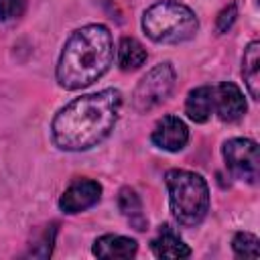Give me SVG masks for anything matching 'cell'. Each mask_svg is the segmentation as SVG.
Masks as SVG:
<instances>
[{
  "instance_id": "6da1fadb",
  "label": "cell",
  "mask_w": 260,
  "mask_h": 260,
  "mask_svg": "<svg viewBox=\"0 0 260 260\" xmlns=\"http://www.w3.org/2000/svg\"><path fill=\"white\" fill-rule=\"evenodd\" d=\"M120 108L122 93L114 87L71 100L51 122V138L55 146L69 152L98 146L114 130Z\"/></svg>"
},
{
  "instance_id": "7a4b0ae2",
  "label": "cell",
  "mask_w": 260,
  "mask_h": 260,
  "mask_svg": "<svg viewBox=\"0 0 260 260\" xmlns=\"http://www.w3.org/2000/svg\"><path fill=\"white\" fill-rule=\"evenodd\" d=\"M114 43L106 24H85L69 35L57 61V81L63 89L75 91L98 81L112 65Z\"/></svg>"
},
{
  "instance_id": "3957f363",
  "label": "cell",
  "mask_w": 260,
  "mask_h": 260,
  "mask_svg": "<svg viewBox=\"0 0 260 260\" xmlns=\"http://www.w3.org/2000/svg\"><path fill=\"white\" fill-rule=\"evenodd\" d=\"M171 213L177 223L185 228L199 225L209 211V187L207 181L187 169H171L165 175Z\"/></svg>"
},
{
  "instance_id": "277c9868",
  "label": "cell",
  "mask_w": 260,
  "mask_h": 260,
  "mask_svg": "<svg viewBox=\"0 0 260 260\" xmlns=\"http://www.w3.org/2000/svg\"><path fill=\"white\" fill-rule=\"evenodd\" d=\"M142 30L154 43L177 45L197 35L199 20L187 4L177 0H158L144 10Z\"/></svg>"
},
{
  "instance_id": "5b68a950",
  "label": "cell",
  "mask_w": 260,
  "mask_h": 260,
  "mask_svg": "<svg viewBox=\"0 0 260 260\" xmlns=\"http://www.w3.org/2000/svg\"><path fill=\"white\" fill-rule=\"evenodd\" d=\"M175 79H177V73L169 61L154 65L136 83V87L132 91V108L138 114H146V112L158 108L173 93Z\"/></svg>"
},
{
  "instance_id": "8992f818",
  "label": "cell",
  "mask_w": 260,
  "mask_h": 260,
  "mask_svg": "<svg viewBox=\"0 0 260 260\" xmlns=\"http://www.w3.org/2000/svg\"><path fill=\"white\" fill-rule=\"evenodd\" d=\"M221 154L234 179L250 185L258 181L260 154H258V144L252 138H230L228 142H223Z\"/></svg>"
},
{
  "instance_id": "52a82bcc",
  "label": "cell",
  "mask_w": 260,
  "mask_h": 260,
  "mask_svg": "<svg viewBox=\"0 0 260 260\" xmlns=\"http://www.w3.org/2000/svg\"><path fill=\"white\" fill-rule=\"evenodd\" d=\"M102 197V185L93 179H75L59 197V209L63 213H79L93 207Z\"/></svg>"
},
{
  "instance_id": "ba28073f",
  "label": "cell",
  "mask_w": 260,
  "mask_h": 260,
  "mask_svg": "<svg viewBox=\"0 0 260 260\" xmlns=\"http://www.w3.org/2000/svg\"><path fill=\"white\" fill-rule=\"evenodd\" d=\"M150 140L154 146H158L167 152H179L189 142V128L179 116L169 114L156 122L152 134H150Z\"/></svg>"
},
{
  "instance_id": "9c48e42d",
  "label": "cell",
  "mask_w": 260,
  "mask_h": 260,
  "mask_svg": "<svg viewBox=\"0 0 260 260\" xmlns=\"http://www.w3.org/2000/svg\"><path fill=\"white\" fill-rule=\"evenodd\" d=\"M213 110L221 122H238L248 110L242 89L232 81H221L213 87Z\"/></svg>"
},
{
  "instance_id": "30bf717a",
  "label": "cell",
  "mask_w": 260,
  "mask_h": 260,
  "mask_svg": "<svg viewBox=\"0 0 260 260\" xmlns=\"http://www.w3.org/2000/svg\"><path fill=\"white\" fill-rule=\"evenodd\" d=\"M93 256L106 258V260H116V258H132L138 252V242L126 236H116V234H104L93 242L91 248Z\"/></svg>"
},
{
  "instance_id": "8fae6325",
  "label": "cell",
  "mask_w": 260,
  "mask_h": 260,
  "mask_svg": "<svg viewBox=\"0 0 260 260\" xmlns=\"http://www.w3.org/2000/svg\"><path fill=\"white\" fill-rule=\"evenodd\" d=\"M213 112V87L201 85L189 91L185 100V114L195 124H205Z\"/></svg>"
},
{
  "instance_id": "7c38bea8",
  "label": "cell",
  "mask_w": 260,
  "mask_h": 260,
  "mask_svg": "<svg viewBox=\"0 0 260 260\" xmlns=\"http://www.w3.org/2000/svg\"><path fill=\"white\" fill-rule=\"evenodd\" d=\"M150 250L156 258H189L191 256V248L169 225H162L160 234L150 242Z\"/></svg>"
},
{
  "instance_id": "4fadbf2b",
  "label": "cell",
  "mask_w": 260,
  "mask_h": 260,
  "mask_svg": "<svg viewBox=\"0 0 260 260\" xmlns=\"http://www.w3.org/2000/svg\"><path fill=\"white\" fill-rule=\"evenodd\" d=\"M242 77L248 87L250 98H260V43L252 41L242 57Z\"/></svg>"
},
{
  "instance_id": "5bb4252c",
  "label": "cell",
  "mask_w": 260,
  "mask_h": 260,
  "mask_svg": "<svg viewBox=\"0 0 260 260\" xmlns=\"http://www.w3.org/2000/svg\"><path fill=\"white\" fill-rule=\"evenodd\" d=\"M118 207L122 211V215L128 219V223L136 230V232H144L148 228V219L142 213V201L138 197V193L132 187H122L118 193Z\"/></svg>"
},
{
  "instance_id": "9a60e30c",
  "label": "cell",
  "mask_w": 260,
  "mask_h": 260,
  "mask_svg": "<svg viewBox=\"0 0 260 260\" xmlns=\"http://www.w3.org/2000/svg\"><path fill=\"white\" fill-rule=\"evenodd\" d=\"M55 236H57V223H55V221L37 228V230L32 232V236H30L26 256L39 258V260H47V258L53 254Z\"/></svg>"
},
{
  "instance_id": "2e32d148",
  "label": "cell",
  "mask_w": 260,
  "mask_h": 260,
  "mask_svg": "<svg viewBox=\"0 0 260 260\" xmlns=\"http://www.w3.org/2000/svg\"><path fill=\"white\" fill-rule=\"evenodd\" d=\"M146 49L134 39V37H122L118 45V67L122 71H134L144 65L146 61Z\"/></svg>"
},
{
  "instance_id": "e0dca14e",
  "label": "cell",
  "mask_w": 260,
  "mask_h": 260,
  "mask_svg": "<svg viewBox=\"0 0 260 260\" xmlns=\"http://www.w3.org/2000/svg\"><path fill=\"white\" fill-rule=\"evenodd\" d=\"M232 250L238 258H258L260 256V240L256 234L238 232L232 238Z\"/></svg>"
},
{
  "instance_id": "ac0fdd59",
  "label": "cell",
  "mask_w": 260,
  "mask_h": 260,
  "mask_svg": "<svg viewBox=\"0 0 260 260\" xmlns=\"http://www.w3.org/2000/svg\"><path fill=\"white\" fill-rule=\"evenodd\" d=\"M26 12V0H0V20L12 22Z\"/></svg>"
},
{
  "instance_id": "d6986e66",
  "label": "cell",
  "mask_w": 260,
  "mask_h": 260,
  "mask_svg": "<svg viewBox=\"0 0 260 260\" xmlns=\"http://www.w3.org/2000/svg\"><path fill=\"white\" fill-rule=\"evenodd\" d=\"M236 16H238V6L232 2V4H228V6L217 14V18H215V30H217L219 35L228 32V30L232 28V24L236 22Z\"/></svg>"
}]
</instances>
